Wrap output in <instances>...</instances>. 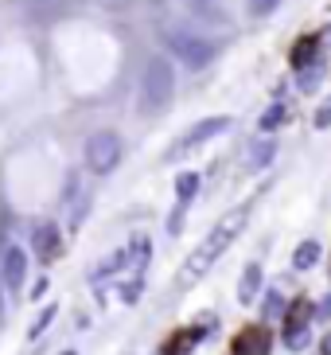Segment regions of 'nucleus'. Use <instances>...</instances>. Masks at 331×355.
I'll list each match as a JSON object with an SVG mask.
<instances>
[{
    "label": "nucleus",
    "instance_id": "obj_1",
    "mask_svg": "<svg viewBox=\"0 0 331 355\" xmlns=\"http://www.w3.org/2000/svg\"><path fill=\"white\" fill-rule=\"evenodd\" d=\"M246 211H249V207H238L234 215H230V219H222V223H218V227L207 234V239H203V246H199V250L191 254V261H187L184 270H179V285L199 282V277H203V273H207L211 266H215L218 254H222V250L230 246V242H234V239L242 234V227H246Z\"/></svg>",
    "mask_w": 331,
    "mask_h": 355
},
{
    "label": "nucleus",
    "instance_id": "obj_2",
    "mask_svg": "<svg viewBox=\"0 0 331 355\" xmlns=\"http://www.w3.org/2000/svg\"><path fill=\"white\" fill-rule=\"evenodd\" d=\"M141 94H145V110H164L176 94V71L168 59H148L145 67V83H141Z\"/></svg>",
    "mask_w": 331,
    "mask_h": 355
},
{
    "label": "nucleus",
    "instance_id": "obj_3",
    "mask_svg": "<svg viewBox=\"0 0 331 355\" xmlns=\"http://www.w3.org/2000/svg\"><path fill=\"white\" fill-rule=\"evenodd\" d=\"M164 43H168V51L176 55L184 67H191V71H203V67H211V59H215V43H207L203 35L168 32Z\"/></svg>",
    "mask_w": 331,
    "mask_h": 355
},
{
    "label": "nucleus",
    "instance_id": "obj_4",
    "mask_svg": "<svg viewBox=\"0 0 331 355\" xmlns=\"http://www.w3.org/2000/svg\"><path fill=\"white\" fill-rule=\"evenodd\" d=\"M117 164H121V137L109 133V129L93 133L90 141H86V168L98 172V176H105V172H114Z\"/></svg>",
    "mask_w": 331,
    "mask_h": 355
},
{
    "label": "nucleus",
    "instance_id": "obj_5",
    "mask_svg": "<svg viewBox=\"0 0 331 355\" xmlns=\"http://www.w3.org/2000/svg\"><path fill=\"white\" fill-rule=\"evenodd\" d=\"M269 347H273V336H269V328H242L238 332V340H234V347H230V355H269Z\"/></svg>",
    "mask_w": 331,
    "mask_h": 355
},
{
    "label": "nucleus",
    "instance_id": "obj_6",
    "mask_svg": "<svg viewBox=\"0 0 331 355\" xmlns=\"http://www.w3.org/2000/svg\"><path fill=\"white\" fill-rule=\"evenodd\" d=\"M24 277H28V254L20 246H8L4 261H0V282H4V289H20Z\"/></svg>",
    "mask_w": 331,
    "mask_h": 355
},
{
    "label": "nucleus",
    "instance_id": "obj_7",
    "mask_svg": "<svg viewBox=\"0 0 331 355\" xmlns=\"http://www.w3.org/2000/svg\"><path fill=\"white\" fill-rule=\"evenodd\" d=\"M31 246H35V254L39 258H59V227L55 223H39L35 227V234H31Z\"/></svg>",
    "mask_w": 331,
    "mask_h": 355
},
{
    "label": "nucleus",
    "instance_id": "obj_8",
    "mask_svg": "<svg viewBox=\"0 0 331 355\" xmlns=\"http://www.w3.org/2000/svg\"><path fill=\"white\" fill-rule=\"evenodd\" d=\"M222 129H230V117H207V121H199L191 133L184 137V148H195L203 145V141H211V137H218Z\"/></svg>",
    "mask_w": 331,
    "mask_h": 355
},
{
    "label": "nucleus",
    "instance_id": "obj_9",
    "mask_svg": "<svg viewBox=\"0 0 331 355\" xmlns=\"http://www.w3.org/2000/svg\"><path fill=\"white\" fill-rule=\"evenodd\" d=\"M316 51H320V35H301V40L292 43L289 63L296 67V71H304L308 63H316Z\"/></svg>",
    "mask_w": 331,
    "mask_h": 355
},
{
    "label": "nucleus",
    "instance_id": "obj_10",
    "mask_svg": "<svg viewBox=\"0 0 331 355\" xmlns=\"http://www.w3.org/2000/svg\"><path fill=\"white\" fill-rule=\"evenodd\" d=\"M312 313H316V304H312L308 297H301V301H292L289 316H285V332H301V328H308Z\"/></svg>",
    "mask_w": 331,
    "mask_h": 355
},
{
    "label": "nucleus",
    "instance_id": "obj_11",
    "mask_svg": "<svg viewBox=\"0 0 331 355\" xmlns=\"http://www.w3.org/2000/svg\"><path fill=\"white\" fill-rule=\"evenodd\" d=\"M199 336H203L199 328H179V332H176V336H172V340L164 344V355H187L191 347L199 344Z\"/></svg>",
    "mask_w": 331,
    "mask_h": 355
},
{
    "label": "nucleus",
    "instance_id": "obj_12",
    "mask_svg": "<svg viewBox=\"0 0 331 355\" xmlns=\"http://www.w3.org/2000/svg\"><path fill=\"white\" fill-rule=\"evenodd\" d=\"M258 289H261V266L258 261H249L246 273H242V285H238V301L249 304L253 297H258Z\"/></svg>",
    "mask_w": 331,
    "mask_h": 355
},
{
    "label": "nucleus",
    "instance_id": "obj_13",
    "mask_svg": "<svg viewBox=\"0 0 331 355\" xmlns=\"http://www.w3.org/2000/svg\"><path fill=\"white\" fill-rule=\"evenodd\" d=\"M273 157H277V141H253L249 145V168H265V164H273Z\"/></svg>",
    "mask_w": 331,
    "mask_h": 355
},
{
    "label": "nucleus",
    "instance_id": "obj_14",
    "mask_svg": "<svg viewBox=\"0 0 331 355\" xmlns=\"http://www.w3.org/2000/svg\"><path fill=\"white\" fill-rule=\"evenodd\" d=\"M289 121V110H285V102H277V105H269L265 114H261V121H258V129L261 133H277L280 125Z\"/></svg>",
    "mask_w": 331,
    "mask_h": 355
},
{
    "label": "nucleus",
    "instance_id": "obj_15",
    "mask_svg": "<svg viewBox=\"0 0 331 355\" xmlns=\"http://www.w3.org/2000/svg\"><path fill=\"white\" fill-rule=\"evenodd\" d=\"M316 261H320V242H301L296 254H292V266H296V270H312Z\"/></svg>",
    "mask_w": 331,
    "mask_h": 355
},
{
    "label": "nucleus",
    "instance_id": "obj_16",
    "mask_svg": "<svg viewBox=\"0 0 331 355\" xmlns=\"http://www.w3.org/2000/svg\"><path fill=\"white\" fill-rule=\"evenodd\" d=\"M320 83H323V59H316V63H308L301 71V90H304V94H312Z\"/></svg>",
    "mask_w": 331,
    "mask_h": 355
},
{
    "label": "nucleus",
    "instance_id": "obj_17",
    "mask_svg": "<svg viewBox=\"0 0 331 355\" xmlns=\"http://www.w3.org/2000/svg\"><path fill=\"white\" fill-rule=\"evenodd\" d=\"M195 191H199V176H195V172H179V176H176V196H179V203L195 199Z\"/></svg>",
    "mask_w": 331,
    "mask_h": 355
},
{
    "label": "nucleus",
    "instance_id": "obj_18",
    "mask_svg": "<svg viewBox=\"0 0 331 355\" xmlns=\"http://www.w3.org/2000/svg\"><path fill=\"white\" fill-rule=\"evenodd\" d=\"M285 347H292V352L308 347V328H301V332H285Z\"/></svg>",
    "mask_w": 331,
    "mask_h": 355
},
{
    "label": "nucleus",
    "instance_id": "obj_19",
    "mask_svg": "<svg viewBox=\"0 0 331 355\" xmlns=\"http://www.w3.org/2000/svg\"><path fill=\"white\" fill-rule=\"evenodd\" d=\"M312 121H316V129H328L331 125V94L323 98V105L316 110V117H312Z\"/></svg>",
    "mask_w": 331,
    "mask_h": 355
},
{
    "label": "nucleus",
    "instance_id": "obj_20",
    "mask_svg": "<svg viewBox=\"0 0 331 355\" xmlns=\"http://www.w3.org/2000/svg\"><path fill=\"white\" fill-rule=\"evenodd\" d=\"M280 0H249V16H269Z\"/></svg>",
    "mask_w": 331,
    "mask_h": 355
},
{
    "label": "nucleus",
    "instance_id": "obj_21",
    "mask_svg": "<svg viewBox=\"0 0 331 355\" xmlns=\"http://www.w3.org/2000/svg\"><path fill=\"white\" fill-rule=\"evenodd\" d=\"M55 320V309H43V316H39V320H35V324H31V340H35V336H43V332H47V324H51Z\"/></svg>",
    "mask_w": 331,
    "mask_h": 355
},
{
    "label": "nucleus",
    "instance_id": "obj_22",
    "mask_svg": "<svg viewBox=\"0 0 331 355\" xmlns=\"http://www.w3.org/2000/svg\"><path fill=\"white\" fill-rule=\"evenodd\" d=\"M265 316H280V293H269V297H265Z\"/></svg>",
    "mask_w": 331,
    "mask_h": 355
},
{
    "label": "nucleus",
    "instance_id": "obj_23",
    "mask_svg": "<svg viewBox=\"0 0 331 355\" xmlns=\"http://www.w3.org/2000/svg\"><path fill=\"white\" fill-rule=\"evenodd\" d=\"M320 316H331V297H328V301H320Z\"/></svg>",
    "mask_w": 331,
    "mask_h": 355
},
{
    "label": "nucleus",
    "instance_id": "obj_24",
    "mask_svg": "<svg viewBox=\"0 0 331 355\" xmlns=\"http://www.w3.org/2000/svg\"><path fill=\"white\" fill-rule=\"evenodd\" d=\"M320 355H331V336H323V352Z\"/></svg>",
    "mask_w": 331,
    "mask_h": 355
},
{
    "label": "nucleus",
    "instance_id": "obj_25",
    "mask_svg": "<svg viewBox=\"0 0 331 355\" xmlns=\"http://www.w3.org/2000/svg\"><path fill=\"white\" fill-rule=\"evenodd\" d=\"M62 355H74V352H62Z\"/></svg>",
    "mask_w": 331,
    "mask_h": 355
}]
</instances>
